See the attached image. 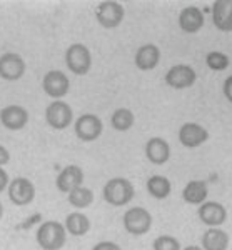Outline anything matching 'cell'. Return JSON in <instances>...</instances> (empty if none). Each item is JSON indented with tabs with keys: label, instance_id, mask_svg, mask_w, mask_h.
<instances>
[{
	"label": "cell",
	"instance_id": "obj_3",
	"mask_svg": "<svg viewBox=\"0 0 232 250\" xmlns=\"http://www.w3.org/2000/svg\"><path fill=\"white\" fill-rule=\"evenodd\" d=\"M65 63L67 68L75 75L89 74L92 67V55L91 50L84 43H72L65 52Z\"/></svg>",
	"mask_w": 232,
	"mask_h": 250
},
{
	"label": "cell",
	"instance_id": "obj_26",
	"mask_svg": "<svg viewBox=\"0 0 232 250\" xmlns=\"http://www.w3.org/2000/svg\"><path fill=\"white\" fill-rule=\"evenodd\" d=\"M206 63H207V67H209L210 70L222 72V70H226V68L229 67L231 59H229V55L214 50V52H209V54L206 55Z\"/></svg>",
	"mask_w": 232,
	"mask_h": 250
},
{
	"label": "cell",
	"instance_id": "obj_12",
	"mask_svg": "<svg viewBox=\"0 0 232 250\" xmlns=\"http://www.w3.org/2000/svg\"><path fill=\"white\" fill-rule=\"evenodd\" d=\"M197 215L201 222L204 225H207L209 229L214 227H221L224 222L227 220V210L222 204L215 202V200H207L199 207Z\"/></svg>",
	"mask_w": 232,
	"mask_h": 250
},
{
	"label": "cell",
	"instance_id": "obj_21",
	"mask_svg": "<svg viewBox=\"0 0 232 250\" xmlns=\"http://www.w3.org/2000/svg\"><path fill=\"white\" fill-rule=\"evenodd\" d=\"M229 249V233L221 227L207 229L202 235V250H227Z\"/></svg>",
	"mask_w": 232,
	"mask_h": 250
},
{
	"label": "cell",
	"instance_id": "obj_5",
	"mask_svg": "<svg viewBox=\"0 0 232 250\" xmlns=\"http://www.w3.org/2000/svg\"><path fill=\"white\" fill-rule=\"evenodd\" d=\"M74 110L64 100H54L46 108V122L55 130H65L72 124Z\"/></svg>",
	"mask_w": 232,
	"mask_h": 250
},
{
	"label": "cell",
	"instance_id": "obj_14",
	"mask_svg": "<svg viewBox=\"0 0 232 250\" xmlns=\"http://www.w3.org/2000/svg\"><path fill=\"white\" fill-rule=\"evenodd\" d=\"M55 185L59 192L70 193L74 188L82 187L84 185V170L79 165H67L62 168V172L57 175Z\"/></svg>",
	"mask_w": 232,
	"mask_h": 250
},
{
	"label": "cell",
	"instance_id": "obj_16",
	"mask_svg": "<svg viewBox=\"0 0 232 250\" xmlns=\"http://www.w3.org/2000/svg\"><path fill=\"white\" fill-rule=\"evenodd\" d=\"M145 157L150 164L164 165L170 159V145L162 137H152L145 144Z\"/></svg>",
	"mask_w": 232,
	"mask_h": 250
},
{
	"label": "cell",
	"instance_id": "obj_10",
	"mask_svg": "<svg viewBox=\"0 0 232 250\" xmlns=\"http://www.w3.org/2000/svg\"><path fill=\"white\" fill-rule=\"evenodd\" d=\"M42 88L44 92L52 97L55 100H60L62 97H65L70 90V80L67 75L60 70H50L46 74V77L42 80Z\"/></svg>",
	"mask_w": 232,
	"mask_h": 250
},
{
	"label": "cell",
	"instance_id": "obj_31",
	"mask_svg": "<svg viewBox=\"0 0 232 250\" xmlns=\"http://www.w3.org/2000/svg\"><path fill=\"white\" fill-rule=\"evenodd\" d=\"M9 160H10L9 150H7L3 145H0V167H2V165H5V164H9Z\"/></svg>",
	"mask_w": 232,
	"mask_h": 250
},
{
	"label": "cell",
	"instance_id": "obj_18",
	"mask_svg": "<svg viewBox=\"0 0 232 250\" xmlns=\"http://www.w3.org/2000/svg\"><path fill=\"white\" fill-rule=\"evenodd\" d=\"M210 14L215 29L221 32H232V0H215Z\"/></svg>",
	"mask_w": 232,
	"mask_h": 250
},
{
	"label": "cell",
	"instance_id": "obj_8",
	"mask_svg": "<svg viewBox=\"0 0 232 250\" xmlns=\"http://www.w3.org/2000/svg\"><path fill=\"white\" fill-rule=\"evenodd\" d=\"M125 17V10L119 2H102L95 10V19L104 29H116Z\"/></svg>",
	"mask_w": 232,
	"mask_h": 250
},
{
	"label": "cell",
	"instance_id": "obj_4",
	"mask_svg": "<svg viewBox=\"0 0 232 250\" xmlns=\"http://www.w3.org/2000/svg\"><path fill=\"white\" fill-rule=\"evenodd\" d=\"M124 229L130 235H145L152 229V215L144 207H132L124 213Z\"/></svg>",
	"mask_w": 232,
	"mask_h": 250
},
{
	"label": "cell",
	"instance_id": "obj_7",
	"mask_svg": "<svg viewBox=\"0 0 232 250\" xmlns=\"http://www.w3.org/2000/svg\"><path fill=\"white\" fill-rule=\"evenodd\" d=\"M7 195L14 205L25 207L35 199V185L25 177H17L10 182L9 188H7Z\"/></svg>",
	"mask_w": 232,
	"mask_h": 250
},
{
	"label": "cell",
	"instance_id": "obj_29",
	"mask_svg": "<svg viewBox=\"0 0 232 250\" xmlns=\"http://www.w3.org/2000/svg\"><path fill=\"white\" fill-rule=\"evenodd\" d=\"M222 92H224V95H226V99L232 104V75H229V77L224 80Z\"/></svg>",
	"mask_w": 232,
	"mask_h": 250
},
{
	"label": "cell",
	"instance_id": "obj_17",
	"mask_svg": "<svg viewBox=\"0 0 232 250\" xmlns=\"http://www.w3.org/2000/svg\"><path fill=\"white\" fill-rule=\"evenodd\" d=\"M204 12L197 7H186L179 14V27L186 34H197L204 27Z\"/></svg>",
	"mask_w": 232,
	"mask_h": 250
},
{
	"label": "cell",
	"instance_id": "obj_30",
	"mask_svg": "<svg viewBox=\"0 0 232 250\" xmlns=\"http://www.w3.org/2000/svg\"><path fill=\"white\" fill-rule=\"evenodd\" d=\"M9 185H10L9 175H7V172L3 170L2 167H0V193L5 190V188H9Z\"/></svg>",
	"mask_w": 232,
	"mask_h": 250
},
{
	"label": "cell",
	"instance_id": "obj_6",
	"mask_svg": "<svg viewBox=\"0 0 232 250\" xmlns=\"http://www.w3.org/2000/svg\"><path fill=\"white\" fill-rule=\"evenodd\" d=\"M104 125L102 120L93 114H84L75 120L74 124V132L77 139L82 142H93L102 135Z\"/></svg>",
	"mask_w": 232,
	"mask_h": 250
},
{
	"label": "cell",
	"instance_id": "obj_23",
	"mask_svg": "<svg viewBox=\"0 0 232 250\" xmlns=\"http://www.w3.org/2000/svg\"><path fill=\"white\" fill-rule=\"evenodd\" d=\"M147 192L154 199L157 200H164L167 199L172 192V184L167 177L164 175H152L147 179Z\"/></svg>",
	"mask_w": 232,
	"mask_h": 250
},
{
	"label": "cell",
	"instance_id": "obj_19",
	"mask_svg": "<svg viewBox=\"0 0 232 250\" xmlns=\"http://www.w3.org/2000/svg\"><path fill=\"white\" fill-rule=\"evenodd\" d=\"M134 62H136V67L139 70H154L159 65V62H161V50L154 43H145V45L139 47V50L136 52Z\"/></svg>",
	"mask_w": 232,
	"mask_h": 250
},
{
	"label": "cell",
	"instance_id": "obj_25",
	"mask_svg": "<svg viewBox=\"0 0 232 250\" xmlns=\"http://www.w3.org/2000/svg\"><path fill=\"white\" fill-rule=\"evenodd\" d=\"M93 202V192L89 187H77L69 193V204L74 208H87Z\"/></svg>",
	"mask_w": 232,
	"mask_h": 250
},
{
	"label": "cell",
	"instance_id": "obj_11",
	"mask_svg": "<svg viewBox=\"0 0 232 250\" xmlns=\"http://www.w3.org/2000/svg\"><path fill=\"white\" fill-rule=\"evenodd\" d=\"M25 74V62L15 52H5L0 55V77L3 80H19Z\"/></svg>",
	"mask_w": 232,
	"mask_h": 250
},
{
	"label": "cell",
	"instance_id": "obj_20",
	"mask_svg": "<svg viewBox=\"0 0 232 250\" xmlns=\"http://www.w3.org/2000/svg\"><path fill=\"white\" fill-rule=\"evenodd\" d=\"M207 195H209V188H207V184L204 180H190L182 190L184 202L190 205H199V207L207 202Z\"/></svg>",
	"mask_w": 232,
	"mask_h": 250
},
{
	"label": "cell",
	"instance_id": "obj_27",
	"mask_svg": "<svg viewBox=\"0 0 232 250\" xmlns=\"http://www.w3.org/2000/svg\"><path fill=\"white\" fill-rule=\"evenodd\" d=\"M154 250H182L181 242L172 235H161L154 240Z\"/></svg>",
	"mask_w": 232,
	"mask_h": 250
},
{
	"label": "cell",
	"instance_id": "obj_28",
	"mask_svg": "<svg viewBox=\"0 0 232 250\" xmlns=\"http://www.w3.org/2000/svg\"><path fill=\"white\" fill-rule=\"evenodd\" d=\"M92 250H122L116 242H111V240H102L99 244L93 245Z\"/></svg>",
	"mask_w": 232,
	"mask_h": 250
},
{
	"label": "cell",
	"instance_id": "obj_32",
	"mask_svg": "<svg viewBox=\"0 0 232 250\" xmlns=\"http://www.w3.org/2000/svg\"><path fill=\"white\" fill-rule=\"evenodd\" d=\"M182 250H202V247H199V245H189V247H186Z\"/></svg>",
	"mask_w": 232,
	"mask_h": 250
},
{
	"label": "cell",
	"instance_id": "obj_1",
	"mask_svg": "<svg viewBox=\"0 0 232 250\" xmlns=\"http://www.w3.org/2000/svg\"><path fill=\"white\" fill-rule=\"evenodd\" d=\"M35 239L42 250H60L67 242V230L60 222L47 220L40 224Z\"/></svg>",
	"mask_w": 232,
	"mask_h": 250
},
{
	"label": "cell",
	"instance_id": "obj_2",
	"mask_svg": "<svg viewBox=\"0 0 232 250\" xmlns=\"http://www.w3.org/2000/svg\"><path fill=\"white\" fill-rule=\"evenodd\" d=\"M102 195L105 202L114 205V207H124L136 195V188L130 180L124 179V177H114L104 185Z\"/></svg>",
	"mask_w": 232,
	"mask_h": 250
},
{
	"label": "cell",
	"instance_id": "obj_24",
	"mask_svg": "<svg viewBox=\"0 0 232 250\" xmlns=\"http://www.w3.org/2000/svg\"><path fill=\"white\" fill-rule=\"evenodd\" d=\"M134 122H136V117H134L132 110L124 107L117 108L111 117V125L117 132H127L129 128L134 127Z\"/></svg>",
	"mask_w": 232,
	"mask_h": 250
},
{
	"label": "cell",
	"instance_id": "obj_13",
	"mask_svg": "<svg viewBox=\"0 0 232 250\" xmlns=\"http://www.w3.org/2000/svg\"><path fill=\"white\" fill-rule=\"evenodd\" d=\"M207 139H209V132L201 124L187 122L179 128V142L186 148L201 147L202 144L207 142Z\"/></svg>",
	"mask_w": 232,
	"mask_h": 250
},
{
	"label": "cell",
	"instance_id": "obj_9",
	"mask_svg": "<svg viewBox=\"0 0 232 250\" xmlns=\"http://www.w3.org/2000/svg\"><path fill=\"white\" fill-rule=\"evenodd\" d=\"M197 80V74L190 65L187 63H179V65H172L165 74V83L172 88L182 90V88L192 87Z\"/></svg>",
	"mask_w": 232,
	"mask_h": 250
},
{
	"label": "cell",
	"instance_id": "obj_22",
	"mask_svg": "<svg viewBox=\"0 0 232 250\" xmlns=\"http://www.w3.org/2000/svg\"><path fill=\"white\" fill-rule=\"evenodd\" d=\"M65 230L72 237H82L91 230V220L82 212H72L65 219Z\"/></svg>",
	"mask_w": 232,
	"mask_h": 250
},
{
	"label": "cell",
	"instance_id": "obj_15",
	"mask_svg": "<svg viewBox=\"0 0 232 250\" xmlns=\"http://www.w3.org/2000/svg\"><path fill=\"white\" fill-rule=\"evenodd\" d=\"M0 122L7 130H22L28 122V112L22 105H7L0 110Z\"/></svg>",
	"mask_w": 232,
	"mask_h": 250
},
{
	"label": "cell",
	"instance_id": "obj_33",
	"mask_svg": "<svg viewBox=\"0 0 232 250\" xmlns=\"http://www.w3.org/2000/svg\"><path fill=\"white\" fill-rule=\"evenodd\" d=\"M2 217H3V205L0 202V220H2Z\"/></svg>",
	"mask_w": 232,
	"mask_h": 250
}]
</instances>
